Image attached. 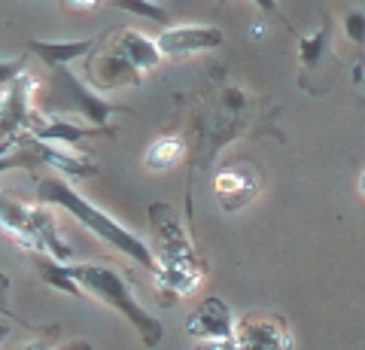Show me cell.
<instances>
[{"mask_svg": "<svg viewBox=\"0 0 365 350\" xmlns=\"http://www.w3.org/2000/svg\"><path fill=\"white\" fill-rule=\"evenodd\" d=\"M146 222H150V247L158 259L153 277L158 292H162V304H174L177 299L198 292L207 268H204V259L195 253V244L189 241L177 210L168 201H153L146 210Z\"/></svg>", "mask_w": 365, "mask_h": 350, "instance_id": "cell-1", "label": "cell"}, {"mask_svg": "<svg viewBox=\"0 0 365 350\" xmlns=\"http://www.w3.org/2000/svg\"><path fill=\"white\" fill-rule=\"evenodd\" d=\"M37 198L46 201V205H52V207H64L76 222H83L88 232H95L101 241H107L110 247H116L122 256H128L131 262L143 265L150 274H155L158 259L153 253V247L146 244L140 235H134L131 229H125L122 222L107 217V213L101 210V207H95L91 201H86L71 186V180H61V177H46V180H40V183H37Z\"/></svg>", "mask_w": 365, "mask_h": 350, "instance_id": "cell-2", "label": "cell"}, {"mask_svg": "<svg viewBox=\"0 0 365 350\" xmlns=\"http://www.w3.org/2000/svg\"><path fill=\"white\" fill-rule=\"evenodd\" d=\"M37 113H46V116H83L88 125L113 128L110 116H116V113H134V110L125 104H116V101L101 98L73 71H67V64H55L49 67L46 83L37 88Z\"/></svg>", "mask_w": 365, "mask_h": 350, "instance_id": "cell-3", "label": "cell"}, {"mask_svg": "<svg viewBox=\"0 0 365 350\" xmlns=\"http://www.w3.org/2000/svg\"><path fill=\"white\" fill-rule=\"evenodd\" d=\"M73 277L79 280V284L86 287L88 296L101 299L104 304H110L113 311H119L125 320H128L137 332H140L143 344L146 347H158L165 338V326L158 323L153 314H146L140 304H137V299L131 296L128 284L119 277V271H113L110 265H101V262H83V265H71Z\"/></svg>", "mask_w": 365, "mask_h": 350, "instance_id": "cell-4", "label": "cell"}, {"mask_svg": "<svg viewBox=\"0 0 365 350\" xmlns=\"http://www.w3.org/2000/svg\"><path fill=\"white\" fill-rule=\"evenodd\" d=\"M52 205H21V201L4 198V229L19 238V247H25L28 253H52L71 262L73 247L64 241V235L55 222V213L49 210Z\"/></svg>", "mask_w": 365, "mask_h": 350, "instance_id": "cell-5", "label": "cell"}, {"mask_svg": "<svg viewBox=\"0 0 365 350\" xmlns=\"http://www.w3.org/2000/svg\"><path fill=\"white\" fill-rule=\"evenodd\" d=\"M25 64V58L4 61V95H0V119H4V143L28 134L37 113H34V101H37L40 83L31 73L16 71Z\"/></svg>", "mask_w": 365, "mask_h": 350, "instance_id": "cell-6", "label": "cell"}, {"mask_svg": "<svg viewBox=\"0 0 365 350\" xmlns=\"http://www.w3.org/2000/svg\"><path fill=\"white\" fill-rule=\"evenodd\" d=\"M235 347H244V350H292L295 341H292L289 326L280 317L250 311L235 326Z\"/></svg>", "mask_w": 365, "mask_h": 350, "instance_id": "cell-7", "label": "cell"}, {"mask_svg": "<svg viewBox=\"0 0 365 350\" xmlns=\"http://www.w3.org/2000/svg\"><path fill=\"white\" fill-rule=\"evenodd\" d=\"M235 314L228 311V304L216 296H207L198 302V308L192 311V317L186 320V335L198 338L207 344L220 347H235Z\"/></svg>", "mask_w": 365, "mask_h": 350, "instance_id": "cell-8", "label": "cell"}, {"mask_svg": "<svg viewBox=\"0 0 365 350\" xmlns=\"http://www.w3.org/2000/svg\"><path fill=\"white\" fill-rule=\"evenodd\" d=\"M225 43V34L216 25H168L158 34V46L165 58H189L198 52L220 49Z\"/></svg>", "mask_w": 365, "mask_h": 350, "instance_id": "cell-9", "label": "cell"}, {"mask_svg": "<svg viewBox=\"0 0 365 350\" xmlns=\"http://www.w3.org/2000/svg\"><path fill=\"white\" fill-rule=\"evenodd\" d=\"M31 134L40 140H49V143H64V146H76L88 138H101V134H107L113 138L116 128H101V125H76L71 116H49V122H43L40 116L34 119L31 125Z\"/></svg>", "mask_w": 365, "mask_h": 350, "instance_id": "cell-10", "label": "cell"}, {"mask_svg": "<svg viewBox=\"0 0 365 350\" xmlns=\"http://www.w3.org/2000/svg\"><path fill=\"white\" fill-rule=\"evenodd\" d=\"M88 71H91V80H95V86L101 88V92L116 88V86H137L140 83V71L131 64V58L119 46H113L104 55H98V58L88 64Z\"/></svg>", "mask_w": 365, "mask_h": 350, "instance_id": "cell-11", "label": "cell"}, {"mask_svg": "<svg viewBox=\"0 0 365 350\" xmlns=\"http://www.w3.org/2000/svg\"><path fill=\"white\" fill-rule=\"evenodd\" d=\"M259 189V177L253 171H247V168H225V171H220L213 177V192L216 198H220V205L225 210H237L253 201Z\"/></svg>", "mask_w": 365, "mask_h": 350, "instance_id": "cell-12", "label": "cell"}, {"mask_svg": "<svg viewBox=\"0 0 365 350\" xmlns=\"http://www.w3.org/2000/svg\"><path fill=\"white\" fill-rule=\"evenodd\" d=\"M95 46H98L95 37H86V40H28V52L37 55L46 67L71 64L73 58L88 55Z\"/></svg>", "mask_w": 365, "mask_h": 350, "instance_id": "cell-13", "label": "cell"}, {"mask_svg": "<svg viewBox=\"0 0 365 350\" xmlns=\"http://www.w3.org/2000/svg\"><path fill=\"white\" fill-rule=\"evenodd\" d=\"M116 46H119L125 55H128L131 64H134L140 73H143V71H155V67L165 61V55H162V46H158V40H150L146 34L134 31V28L119 31Z\"/></svg>", "mask_w": 365, "mask_h": 350, "instance_id": "cell-14", "label": "cell"}, {"mask_svg": "<svg viewBox=\"0 0 365 350\" xmlns=\"http://www.w3.org/2000/svg\"><path fill=\"white\" fill-rule=\"evenodd\" d=\"M34 256H37V271H40V277H43L52 289L67 292V296H76V299L86 296V287L73 277L71 262H64V259L52 256V253H34Z\"/></svg>", "mask_w": 365, "mask_h": 350, "instance_id": "cell-15", "label": "cell"}, {"mask_svg": "<svg viewBox=\"0 0 365 350\" xmlns=\"http://www.w3.org/2000/svg\"><path fill=\"white\" fill-rule=\"evenodd\" d=\"M182 155H186V143L177 134H162V138H155L150 146H146L143 153V168L146 171H170V168H177L182 162Z\"/></svg>", "mask_w": 365, "mask_h": 350, "instance_id": "cell-16", "label": "cell"}, {"mask_svg": "<svg viewBox=\"0 0 365 350\" xmlns=\"http://www.w3.org/2000/svg\"><path fill=\"white\" fill-rule=\"evenodd\" d=\"M329 37H332V19H323V25H319L317 34L311 37H302L299 34V55H302V67L304 71H317L319 61H323V55L329 49Z\"/></svg>", "mask_w": 365, "mask_h": 350, "instance_id": "cell-17", "label": "cell"}, {"mask_svg": "<svg viewBox=\"0 0 365 350\" xmlns=\"http://www.w3.org/2000/svg\"><path fill=\"white\" fill-rule=\"evenodd\" d=\"M107 6H116L122 13H131V16H140L146 21H155V25H168L170 16L165 6H158L155 0H107Z\"/></svg>", "mask_w": 365, "mask_h": 350, "instance_id": "cell-18", "label": "cell"}, {"mask_svg": "<svg viewBox=\"0 0 365 350\" xmlns=\"http://www.w3.org/2000/svg\"><path fill=\"white\" fill-rule=\"evenodd\" d=\"M344 34H347V40L353 43V46L365 49V13L362 9H350V13L344 16Z\"/></svg>", "mask_w": 365, "mask_h": 350, "instance_id": "cell-19", "label": "cell"}, {"mask_svg": "<svg viewBox=\"0 0 365 350\" xmlns=\"http://www.w3.org/2000/svg\"><path fill=\"white\" fill-rule=\"evenodd\" d=\"M101 4H107V0H61V6L71 16H88V13H95Z\"/></svg>", "mask_w": 365, "mask_h": 350, "instance_id": "cell-20", "label": "cell"}, {"mask_svg": "<svg viewBox=\"0 0 365 350\" xmlns=\"http://www.w3.org/2000/svg\"><path fill=\"white\" fill-rule=\"evenodd\" d=\"M228 0H216V6H225ZM259 13H265V16H274V19H280L283 21V16H280V9H277V0H250Z\"/></svg>", "mask_w": 365, "mask_h": 350, "instance_id": "cell-21", "label": "cell"}, {"mask_svg": "<svg viewBox=\"0 0 365 350\" xmlns=\"http://www.w3.org/2000/svg\"><path fill=\"white\" fill-rule=\"evenodd\" d=\"M359 192H362V198H365V174L359 177Z\"/></svg>", "mask_w": 365, "mask_h": 350, "instance_id": "cell-22", "label": "cell"}, {"mask_svg": "<svg viewBox=\"0 0 365 350\" xmlns=\"http://www.w3.org/2000/svg\"><path fill=\"white\" fill-rule=\"evenodd\" d=\"M359 104H362V107H365V98H359Z\"/></svg>", "mask_w": 365, "mask_h": 350, "instance_id": "cell-23", "label": "cell"}]
</instances>
